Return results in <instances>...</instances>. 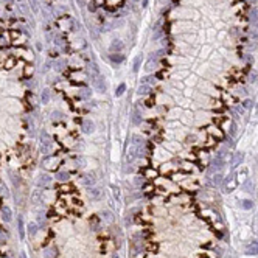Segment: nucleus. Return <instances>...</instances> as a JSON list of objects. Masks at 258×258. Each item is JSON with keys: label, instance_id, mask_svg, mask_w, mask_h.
<instances>
[{"label": "nucleus", "instance_id": "nucleus-31", "mask_svg": "<svg viewBox=\"0 0 258 258\" xmlns=\"http://www.w3.org/2000/svg\"><path fill=\"white\" fill-rule=\"evenodd\" d=\"M5 65H6V69H11V67L14 65V59H8V61H6V64H5Z\"/></svg>", "mask_w": 258, "mask_h": 258}, {"label": "nucleus", "instance_id": "nucleus-19", "mask_svg": "<svg viewBox=\"0 0 258 258\" xmlns=\"http://www.w3.org/2000/svg\"><path fill=\"white\" fill-rule=\"evenodd\" d=\"M145 184V177L143 176H135V179H134V187H137V188H141Z\"/></svg>", "mask_w": 258, "mask_h": 258}, {"label": "nucleus", "instance_id": "nucleus-11", "mask_svg": "<svg viewBox=\"0 0 258 258\" xmlns=\"http://www.w3.org/2000/svg\"><path fill=\"white\" fill-rule=\"evenodd\" d=\"M2 219H3L5 222H11V219H12V212H11L10 207H3V208H2Z\"/></svg>", "mask_w": 258, "mask_h": 258}, {"label": "nucleus", "instance_id": "nucleus-28", "mask_svg": "<svg viewBox=\"0 0 258 258\" xmlns=\"http://www.w3.org/2000/svg\"><path fill=\"white\" fill-rule=\"evenodd\" d=\"M59 118H62V114L55 111V112H51V120H59Z\"/></svg>", "mask_w": 258, "mask_h": 258}, {"label": "nucleus", "instance_id": "nucleus-6", "mask_svg": "<svg viewBox=\"0 0 258 258\" xmlns=\"http://www.w3.org/2000/svg\"><path fill=\"white\" fill-rule=\"evenodd\" d=\"M93 129H95V125H93V121L90 118L83 120V132L84 134H92Z\"/></svg>", "mask_w": 258, "mask_h": 258}, {"label": "nucleus", "instance_id": "nucleus-33", "mask_svg": "<svg viewBox=\"0 0 258 258\" xmlns=\"http://www.w3.org/2000/svg\"><path fill=\"white\" fill-rule=\"evenodd\" d=\"M64 62H62V61H58V62H56V70H62L64 69Z\"/></svg>", "mask_w": 258, "mask_h": 258}, {"label": "nucleus", "instance_id": "nucleus-7", "mask_svg": "<svg viewBox=\"0 0 258 258\" xmlns=\"http://www.w3.org/2000/svg\"><path fill=\"white\" fill-rule=\"evenodd\" d=\"M109 61H111L114 65H120L125 61V55H121V53H111V55H109Z\"/></svg>", "mask_w": 258, "mask_h": 258}, {"label": "nucleus", "instance_id": "nucleus-10", "mask_svg": "<svg viewBox=\"0 0 258 258\" xmlns=\"http://www.w3.org/2000/svg\"><path fill=\"white\" fill-rule=\"evenodd\" d=\"M50 98H51L50 89H44L42 92H40V103H42V104H48L50 103Z\"/></svg>", "mask_w": 258, "mask_h": 258}, {"label": "nucleus", "instance_id": "nucleus-18", "mask_svg": "<svg viewBox=\"0 0 258 258\" xmlns=\"http://www.w3.org/2000/svg\"><path fill=\"white\" fill-rule=\"evenodd\" d=\"M131 140H132L131 145H135V146H141V145H143V137L139 135V134H134L131 137Z\"/></svg>", "mask_w": 258, "mask_h": 258}, {"label": "nucleus", "instance_id": "nucleus-32", "mask_svg": "<svg viewBox=\"0 0 258 258\" xmlns=\"http://www.w3.org/2000/svg\"><path fill=\"white\" fill-rule=\"evenodd\" d=\"M87 10H89L90 12H92V11H97V5H95V3H89V6H87Z\"/></svg>", "mask_w": 258, "mask_h": 258}, {"label": "nucleus", "instance_id": "nucleus-23", "mask_svg": "<svg viewBox=\"0 0 258 258\" xmlns=\"http://www.w3.org/2000/svg\"><path fill=\"white\" fill-rule=\"evenodd\" d=\"M56 179H59L61 182H65V180H69V173L67 171H61L56 174Z\"/></svg>", "mask_w": 258, "mask_h": 258}, {"label": "nucleus", "instance_id": "nucleus-13", "mask_svg": "<svg viewBox=\"0 0 258 258\" xmlns=\"http://www.w3.org/2000/svg\"><path fill=\"white\" fill-rule=\"evenodd\" d=\"M137 93L140 95V97H148V95L151 93V87H149L148 84H140L139 89H137Z\"/></svg>", "mask_w": 258, "mask_h": 258}, {"label": "nucleus", "instance_id": "nucleus-9", "mask_svg": "<svg viewBox=\"0 0 258 258\" xmlns=\"http://www.w3.org/2000/svg\"><path fill=\"white\" fill-rule=\"evenodd\" d=\"M17 230H19V236H20V240H23L25 238V226H23V218L22 216H17Z\"/></svg>", "mask_w": 258, "mask_h": 258}, {"label": "nucleus", "instance_id": "nucleus-1", "mask_svg": "<svg viewBox=\"0 0 258 258\" xmlns=\"http://www.w3.org/2000/svg\"><path fill=\"white\" fill-rule=\"evenodd\" d=\"M58 163H59V159L55 157V155H45L44 160H42V165H44L47 169H55Z\"/></svg>", "mask_w": 258, "mask_h": 258}, {"label": "nucleus", "instance_id": "nucleus-37", "mask_svg": "<svg viewBox=\"0 0 258 258\" xmlns=\"http://www.w3.org/2000/svg\"><path fill=\"white\" fill-rule=\"evenodd\" d=\"M93 3L97 5V6H101V5L104 3V0H93Z\"/></svg>", "mask_w": 258, "mask_h": 258}, {"label": "nucleus", "instance_id": "nucleus-15", "mask_svg": "<svg viewBox=\"0 0 258 258\" xmlns=\"http://www.w3.org/2000/svg\"><path fill=\"white\" fill-rule=\"evenodd\" d=\"M100 196H101V188H98V187L89 188V198L90 199H98Z\"/></svg>", "mask_w": 258, "mask_h": 258}, {"label": "nucleus", "instance_id": "nucleus-39", "mask_svg": "<svg viewBox=\"0 0 258 258\" xmlns=\"http://www.w3.org/2000/svg\"><path fill=\"white\" fill-rule=\"evenodd\" d=\"M132 2H141V0H132Z\"/></svg>", "mask_w": 258, "mask_h": 258}, {"label": "nucleus", "instance_id": "nucleus-8", "mask_svg": "<svg viewBox=\"0 0 258 258\" xmlns=\"http://www.w3.org/2000/svg\"><path fill=\"white\" fill-rule=\"evenodd\" d=\"M100 216H101V219H103L106 224H112L114 222V215H112L111 210H103V212L100 213Z\"/></svg>", "mask_w": 258, "mask_h": 258}, {"label": "nucleus", "instance_id": "nucleus-26", "mask_svg": "<svg viewBox=\"0 0 258 258\" xmlns=\"http://www.w3.org/2000/svg\"><path fill=\"white\" fill-rule=\"evenodd\" d=\"M17 8H19L20 11H22L25 16H30V10H28V6H26V5H19Z\"/></svg>", "mask_w": 258, "mask_h": 258}, {"label": "nucleus", "instance_id": "nucleus-24", "mask_svg": "<svg viewBox=\"0 0 258 258\" xmlns=\"http://www.w3.org/2000/svg\"><path fill=\"white\" fill-rule=\"evenodd\" d=\"M31 201H33V204H39L40 202V191H34V193H33Z\"/></svg>", "mask_w": 258, "mask_h": 258}, {"label": "nucleus", "instance_id": "nucleus-4", "mask_svg": "<svg viewBox=\"0 0 258 258\" xmlns=\"http://www.w3.org/2000/svg\"><path fill=\"white\" fill-rule=\"evenodd\" d=\"M123 48H125V44L121 42L120 39H114L111 47H109L111 53H121V51H123Z\"/></svg>", "mask_w": 258, "mask_h": 258}, {"label": "nucleus", "instance_id": "nucleus-40", "mask_svg": "<svg viewBox=\"0 0 258 258\" xmlns=\"http://www.w3.org/2000/svg\"><path fill=\"white\" fill-rule=\"evenodd\" d=\"M3 2H11V0H3Z\"/></svg>", "mask_w": 258, "mask_h": 258}, {"label": "nucleus", "instance_id": "nucleus-36", "mask_svg": "<svg viewBox=\"0 0 258 258\" xmlns=\"http://www.w3.org/2000/svg\"><path fill=\"white\" fill-rule=\"evenodd\" d=\"M6 44V39H5V36H0V47H3Z\"/></svg>", "mask_w": 258, "mask_h": 258}, {"label": "nucleus", "instance_id": "nucleus-35", "mask_svg": "<svg viewBox=\"0 0 258 258\" xmlns=\"http://www.w3.org/2000/svg\"><path fill=\"white\" fill-rule=\"evenodd\" d=\"M114 196H115L117 199L120 198V190H118V188H114Z\"/></svg>", "mask_w": 258, "mask_h": 258}, {"label": "nucleus", "instance_id": "nucleus-2", "mask_svg": "<svg viewBox=\"0 0 258 258\" xmlns=\"http://www.w3.org/2000/svg\"><path fill=\"white\" fill-rule=\"evenodd\" d=\"M81 184H83L84 187H87V188H92V187H95V184H97V179H95V176L92 173H87L86 176H83Z\"/></svg>", "mask_w": 258, "mask_h": 258}, {"label": "nucleus", "instance_id": "nucleus-25", "mask_svg": "<svg viewBox=\"0 0 258 258\" xmlns=\"http://www.w3.org/2000/svg\"><path fill=\"white\" fill-rule=\"evenodd\" d=\"M90 97H92V92H90L89 89H84V90H83V93L79 95V98H84V100L90 98Z\"/></svg>", "mask_w": 258, "mask_h": 258}, {"label": "nucleus", "instance_id": "nucleus-12", "mask_svg": "<svg viewBox=\"0 0 258 258\" xmlns=\"http://www.w3.org/2000/svg\"><path fill=\"white\" fill-rule=\"evenodd\" d=\"M72 25H73V22H72L69 17H65V19H62L59 22V28L64 30V31H69V30H72Z\"/></svg>", "mask_w": 258, "mask_h": 258}, {"label": "nucleus", "instance_id": "nucleus-16", "mask_svg": "<svg viewBox=\"0 0 258 258\" xmlns=\"http://www.w3.org/2000/svg\"><path fill=\"white\" fill-rule=\"evenodd\" d=\"M95 87H97L100 92H106V83H104V79L98 76V79H95Z\"/></svg>", "mask_w": 258, "mask_h": 258}, {"label": "nucleus", "instance_id": "nucleus-3", "mask_svg": "<svg viewBox=\"0 0 258 258\" xmlns=\"http://www.w3.org/2000/svg\"><path fill=\"white\" fill-rule=\"evenodd\" d=\"M51 182H53V177L50 174H40L36 180V184H37V187H48Z\"/></svg>", "mask_w": 258, "mask_h": 258}, {"label": "nucleus", "instance_id": "nucleus-38", "mask_svg": "<svg viewBox=\"0 0 258 258\" xmlns=\"http://www.w3.org/2000/svg\"><path fill=\"white\" fill-rule=\"evenodd\" d=\"M20 258H26V255H25V254L22 252V254H20Z\"/></svg>", "mask_w": 258, "mask_h": 258}, {"label": "nucleus", "instance_id": "nucleus-30", "mask_svg": "<svg viewBox=\"0 0 258 258\" xmlns=\"http://www.w3.org/2000/svg\"><path fill=\"white\" fill-rule=\"evenodd\" d=\"M213 184H215V185H219V184H221V176H219V174H216L215 177H213Z\"/></svg>", "mask_w": 258, "mask_h": 258}, {"label": "nucleus", "instance_id": "nucleus-22", "mask_svg": "<svg viewBox=\"0 0 258 258\" xmlns=\"http://www.w3.org/2000/svg\"><path fill=\"white\" fill-rule=\"evenodd\" d=\"M28 233H30L31 236L37 233V224H36V222H30V224H28Z\"/></svg>", "mask_w": 258, "mask_h": 258}, {"label": "nucleus", "instance_id": "nucleus-34", "mask_svg": "<svg viewBox=\"0 0 258 258\" xmlns=\"http://www.w3.org/2000/svg\"><path fill=\"white\" fill-rule=\"evenodd\" d=\"M243 207L244 208H250V207H252V202H250V201H244L243 202Z\"/></svg>", "mask_w": 258, "mask_h": 258}, {"label": "nucleus", "instance_id": "nucleus-27", "mask_svg": "<svg viewBox=\"0 0 258 258\" xmlns=\"http://www.w3.org/2000/svg\"><path fill=\"white\" fill-rule=\"evenodd\" d=\"M76 163H78V166H79V168H84V166L87 165V160H86L84 157H78Z\"/></svg>", "mask_w": 258, "mask_h": 258}, {"label": "nucleus", "instance_id": "nucleus-17", "mask_svg": "<svg viewBox=\"0 0 258 258\" xmlns=\"http://www.w3.org/2000/svg\"><path fill=\"white\" fill-rule=\"evenodd\" d=\"M132 123H134L135 126L141 125V115H140V112H139L137 109H134V112H132Z\"/></svg>", "mask_w": 258, "mask_h": 258}, {"label": "nucleus", "instance_id": "nucleus-21", "mask_svg": "<svg viewBox=\"0 0 258 258\" xmlns=\"http://www.w3.org/2000/svg\"><path fill=\"white\" fill-rule=\"evenodd\" d=\"M125 90H126V84L125 83H121L117 89H115V97H121V95L125 93Z\"/></svg>", "mask_w": 258, "mask_h": 258}, {"label": "nucleus", "instance_id": "nucleus-20", "mask_svg": "<svg viewBox=\"0 0 258 258\" xmlns=\"http://www.w3.org/2000/svg\"><path fill=\"white\" fill-rule=\"evenodd\" d=\"M55 255H56L55 247H48V249L44 250V257H45V258H55Z\"/></svg>", "mask_w": 258, "mask_h": 258}, {"label": "nucleus", "instance_id": "nucleus-5", "mask_svg": "<svg viewBox=\"0 0 258 258\" xmlns=\"http://www.w3.org/2000/svg\"><path fill=\"white\" fill-rule=\"evenodd\" d=\"M51 149H53V143H51L48 139L44 140V141H40V152H42V154L48 155L51 152Z\"/></svg>", "mask_w": 258, "mask_h": 258}, {"label": "nucleus", "instance_id": "nucleus-29", "mask_svg": "<svg viewBox=\"0 0 258 258\" xmlns=\"http://www.w3.org/2000/svg\"><path fill=\"white\" fill-rule=\"evenodd\" d=\"M247 252H258V244H252V246H249L247 247Z\"/></svg>", "mask_w": 258, "mask_h": 258}, {"label": "nucleus", "instance_id": "nucleus-14", "mask_svg": "<svg viewBox=\"0 0 258 258\" xmlns=\"http://www.w3.org/2000/svg\"><path fill=\"white\" fill-rule=\"evenodd\" d=\"M141 59H143V56L141 55H137L134 58V61H132V72L134 73H137L139 70H140V67H141Z\"/></svg>", "mask_w": 258, "mask_h": 258}]
</instances>
